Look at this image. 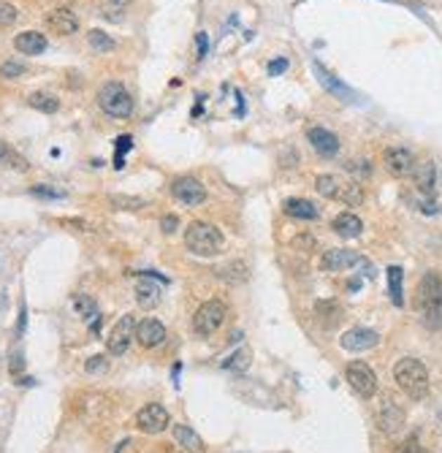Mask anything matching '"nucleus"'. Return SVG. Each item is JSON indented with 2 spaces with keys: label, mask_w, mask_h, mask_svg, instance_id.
<instances>
[{
  "label": "nucleus",
  "mask_w": 442,
  "mask_h": 453,
  "mask_svg": "<svg viewBox=\"0 0 442 453\" xmlns=\"http://www.w3.org/2000/svg\"><path fill=\"white\" fill-rule=\"evenodd\" d=\"M415 309L426 329H442V277L429 271L423 274L415 290Z\"/></svg>",
  "instance_id": "f257e3e1"
},
{
  "label": "nucleus",
  "mask_w": 442,
  "mask_h": 453,
  "mask_svg": "<svg viewBox=\"0 0 442 453\" xmlns=\"http://www.w3.org/2000/svg\"><path fill=\"white\" fill-rule=\"evenodd\" d=\"M394 380L413 402L429 396V372L418 358H399L394 367Z\"/></svg>",
  "instance_id": "f03ea898"
},
{
  "label": "nucleus",
  "mask_w": 442,
  "mask_h": 453,
  "mask_svg": "<svg viewBox=\"0 0 442 453\" xmlns=\"http://www.w3.org/2000/svg\"><path fill=\"white\" fill-rule=\"evenodd\" d=\"M185 248L187 252L199 255V258H212L222 250V234L217 226L212 223H203V220H196L190 223L187 231H185Z\"/></svg>",
  "instance_id": "7ed1b4c3"
},
{
  "label": "nucleus",
  "mask_w": 442,
  "mask_h": 453,
  "mask_svg": "<svg viewBox=\"0 0 442 453\" xmlns=\"http://www.w3.org/2000/svg\"><path fill=\"white\" fill-rule=\"evenodd\" d=\"M98 106L114 120H128L133 114V98L120 82H106L98 93Z\"/></svg>",
  "instance_id": "20e7f679"
},
{
  "label": "nucleus",
  "mask_w": 442,
  "mask_h": 453,
  "mask_svg": "<svg viewBox=\"0 0 442 453\" xmlns=\"http://www.w3.org/2000/svg\"><path fill=\"white\" fill-rule=\"evenodd\" d=\"M225 318H228V307L222 304L220 299H209V302H203L201 307L196 309L193 329H196L199 337H212L225 323Z\"/></svg>",
  "instance_id": "39448f33"
},
{
  "label": "nucleus",
  "mask_w": 442,
  "mask_h": 453,
  "mask_svg": "<svg viewBox=\"0 0 442 453\" xmlns=\"http://www.w3.org/2000/svg\"><path fill=\"white\" fill-rule=\"evenodd\" d=\"M344 380L361 399H372L377 393V374L363 361H350L347 370H344Z\"/></svg>",
  "instance_id": "423d86ee"
},
{
  "label": "nucleus",
  "mask_w": 442,
  "mask_h": 453,
  "mask_svg": "<svg viewBox=\"0 0 442 453\" xmlns=\"http://www.w3.org/2000/svg\"><path fill=\"white\" fill-rule=\"evenodd\" d=\"M133 339H136V318L133 315H122L120 320L114 323L109 339H106V351L112 353V356H122V353H128Z\"/></svg>",
  "instance_id": "0eeeda50"
},
{
  "label": "nucleus",
  "mask_w": 442,
  "mask_h": 453,
  "mask_svg": "<svg viewBox=\"0 0 442 453\" xmlns=\"http://www.w3.org/2000/svg\"><path fill=\"white\" fill-rule=\"evenodd\" d=\"M171 424V415L163 405H147L136 412V429L144 434H161Z\"/></svg>",
  "instance_id": "6e6552de"
},
{
  "label": "nucleus",
  "mask_w": 442,
  "mask_h": 453,
  "mask_svg": "<svg viewBox=\"0 0 442 453\" xmlns=\"http://www.w3.org/2000/svg\"><path fill=\"white\" fill-rule=\"evenodd\" d=\"M404 421H407V415H404L402 405L396 399L385 396L380 402V407H377V426H380V432L396 434L404 426Z\"/></svg>",
  "instance_id": "1a4fd4ad"
},
{
  "label": "nucleus",
  "mask_w": 442,
  "mask_h": 453,
  "mask_svg": "<svg viewBox=\"0 0 442 453\" xmlns=\"http://www.w3.org/2000/svg\"><path fill=\"white\" fill-rule=\"evenodd\" d=\"M171 196L185 206H199L206 201V187L196 177H180L171 185Z\"/></svg>",
  "instance_id": "9d476101"
},
{
  "label": "nucleus",
  "mask_w": 442,
  "mask_h": 453,
  "mask_svg": "<svg viewBox=\"0 0 442 453\" xmlns=\"http://www.w3.org/2000/svg\"><path fill=\"white\" fill-rule=\"evenodd\" d=\"M382 163L388 168V174H394V177H413V168H415V155L407 149V147H391V149H385V155H382Z\"/></svg>",
  "instance_id": "9b49d317"
},
{
  "label": "nucleus",
  "mask_w": 442,
  "mask_h": 453,
  "mask_svg": "<svg viewBox=\"0 0 442 453\" xmlns=\"http://www.w3.org/2000/svg\"><path fill=\"white\" fill-rule=\"evenodd\" d=\"M377 342H380V334H377V331H372V329H361V326L344 331V334L340 337V345L350 353L372 351V348H377Z\"/></svg>",
  "instance_id": "f8f14e48"
},
{
  "label": "nucleus",
  "mask_w": 442,
  "mask_h": 453,
  "mask_svg": "<svg viewBox=\"0 0 442 453\" xmlns=\"http://www.w3.org/2000/svg\"><path fill=\"white\" fill-rule=\"evenodd\" d=\"M307 142L315 147L318 155H323V158H334V155L340 152V139H337V133H331L328 128H321V125H315V128L307 130Z\"/></svg>",
  "instance_id": "ddd939ff"
},
{
  "label": "nucleus",
  "mask_w": 442,
  "mask_h": 453,
  "mask_svg": "<svg viewBox=\"0 0 442 453\" xmlns=\"http://www.w3.org/2000/svg\"><path fill=\"white\" fill-rule=\"evenodd\" d=\"M46 27L52 33H58V36H74L79 30V20H76V14L71 8L62 6V8H55V11L46 14Z\"/></svg>",
  "instance_id": "4468645a"
},
{
  "label": "nucleus",
  "mask_w": 442,
  "mask_h": 453,
  "mask_svg": "<svg viewBox=\"0 0 442 453\" xmlns=\"http://www.w3.org/2000/svg\"><path fill=\"white\" fill-rule=\"evenodd\" d=\"M166 339V326L155 318H144L141 323H136V342L141 348H158Z\"/></svg>",
  "instance_id": "2eb2a0df"
},
{
  "label": "nucleus",
  "mask_w": 442,
  "mask_h": 453,
  "mask_svg": "<svg viewBox=\"0 0 442 453\" xmlns=\"http://www.w3.org/2000/svg\"><path fill=\"white\" fill-rule=\"evenodd\" d=\"M361 258H359V252H353V250H326L321 255V269L323 271H344V269L356 266Z\"/></svg>",
  "instance_id": "dca6fc26"
},
{
  "label": "nucleus",
  "mask_w": 442,
  "mask_h": 453,
  "mask_svg": "<svg viewBox=\"0 0 442 453\" xmlns=\"http://www.w3.org/2000/svg\"><path fill=\"white\" fill-rule=\"evenodd\" d=\"M413 182H415V187L421 190L423 196H434V190H437V165L431 163V161L415 163V168H413Z\"/></svg>",
  "instance_id": "f3484780"
},
{
  "label": "nucleus",
  "mask_w": 442,
  "mask_h": 453,
  "mask_svg": "<svg viewBox=\"0 0 442 453\" xmlns=\"http://www.w3.org/2000/svg\"><path fill=\"white\" fill-rule=\"evenodd\" d=\"M282 212H285L288 217H296V220H315V217L321 215V209L312 204L309 198H285Z\"/></svg>",
  "instance_id": "a211bd4d"
},
{
  "label": "nucleus",
  "mask_w": 442,
  "mask_h": 453,
  "mask_svg": "<svg viewBox=\"0 0 442 453\" xmlns=\"http://www.w3.org/2000/svg\"><path fill=\"white\" fill-rule=\"evenodd\" d=\"M331 228H334L340 236H344V239H356V236H361L363 223H361V217H359V215H353V212H342V215L334 217Z\"/></svg>",
  "instance_id": "6ab92c4d"
},
{
  "label": "nucleus",
  "mask_w": 442,
  "mask_h": 453,
  "mask_svg": "<svg viewBox=\"0 0 442 453\" xmlns=\"http://www.w3.org/2000/svg\"><path fill=\"white\" fill-rule=\"evenodd\" d=\"M174 440H177V445H180L182 451L203 453V440L199 437V432L190 429L187 424H177V426H174Z\"/></svg>",
  "instance_id": "aec40b11"
},
{
  "label": "nucleus",
  "mask_w": 442,
  "mask_h": 453,
  "mask_svg": "<svg viewBox=\"0 0 442 453\" xmlns=\"http://www.w3.org/2000/svg\"><path fill=\"white\" fill-rule=\"evenodd\" d=\"M315 74H318V79H321L323 87H326L328 93H334L337 98H342V101H353V98H356V93H353L347 84H342L340 79H334V76H331L323 65H318V62H315Z\"/></svg>",
  "instance_id": "412c9836"
},
{
  "label": "nucleus",
  "mask_w": 442,
  "mask_h": 453,
  "mask_svg": "<svg viewBox=\"0 0 442 453\" xmlns=\"http://www.w3.org/2000/svg\"><path fill=\"white\" fill-rule=\"evenodd\" d=\"M14 46L22 55H41L46 49V39L41 33H36V30H25V33H20L14 39Z\"/></svg>",
  "instance_id": "4be33fe9"
},
{
  "label": "nucleus",
  "mask_w": 442,
  "mask_h": 453,
  "mask_svg": "<svg viewBox=\"0 0 442 453\" xmlns=\"http://www.w3.org/2000/svg\"><path fill=\"white\" fill-rule=\"evenodd\" d=\"M334 201H342L344 206H361L363 204V187L361 182L356 180H342L340 190H337V198Z\"/></svg>",
  "instance_id": "5701e85b"
},
{
  "label": "nucleus",
  "mask_w": 442,
  "mask_h": 453,
  "mask_svg": "<svg viewBox=\"0 0 442 453\" xmlns=\"http://www.w3.org/2000/svg\"><path fill=\"white\" fill-rule=\"evenodd\" d=\"M136 302H139L141 309H155L161 304V288L155 283L144 280V283H139V288H136Z\"/></svg>",
  "instance_id": "b1692460"
},
{
  "label": "nucleus",
  "mask_w": 442,
  "mask_h": 453,
  "mask_svg": "<svg viewBox=\"0 0 442 453\" xmlns=\"http://www.w3.org/2000/svg\"><path fill=\"white\" fill-rule=\"evenodd\" d=\"M315 315H318V320H321L326 329H334L342 320V307L337 302H318L315 304Z\"/></svg>",
  "instance_id": "393cba45"
},
{
  "label": "nucleus",
  "mask_w": 442,
  "mask_h": 453,
  "mask_svg": "<svg viewBox=\"0 0 442 453\" xmlns=\"http://www.w3.org/2000/svg\"><path fill=\"white\" fill-rule=\"evenodd\" d=\"M404 271L402 266H388V293H391V302L396 307H404Z\"/></svg>",
  "instance_id": "a878e982"
},
{
  "label": "nucleus",
  "mask_w": 442,
  "mask_h": 453,
  "mask_svg": "<svg viewBox=\"0 0 442 453\" xmlns=\"http://www.w3.org/2000/svg\"><path fill=\"white\" fill-rule=\"evenodd\" d=\"M27 103L33 106V109H39V111H43V114H55L58 109H60V101L52 95V93H30V98H27Z\"/></svg>",
  "instance_id": "bb28decb"
},
{
  "label": "nucleus",
  "mask_w": 442,
  "mask_h": 453,
  "mask_svg": "<svg viewBox=\"0 0 442 453\" xmlns=\"http://www.w3.org/2000/svg\"><path fill=\"white\" fill-rule=\"evenodd\" d=\"M340 185H342V180L337 177V174H321L318 180H315V190L321 193L323 198H337V190H340Z\"/></svg>",
  "instance_id": "cd10ccee"
},
{
  "label": "nucleus",
  "mask_w": 442,
  "mask_h": 453,
  "mask_svg": "<svg viewBox=\"0 0 442 453\" xmlns=\"http://www.w3.org/2000/svg\"><path fill=\"white\" fill-rule=\"evenodd\" d=\"M74 309L79 312L84 320H95V318H98L95 299H93V296H87V293H79V296H74Z\"/></svg>",
  "instance_id": "c85d7f7f"
},
{
  "label": "nucleus",
  "mask_w": 442,
  "mask_h": 453,
  "mask_svg": "<svg viewBox=\"0 0 442 453\" xmlns=\"http://www.w3.org/2000/svg\"><path fill=\"white\" fill-rule=\"evenodd\" d=\"M250 348H239L228 356V361H222V370H231V372H244L250 367Z\"/></svg>",
  "instance_id": "c756f323"
},
{
  "label": "nucleus",
  "mask_w": 442,
  "mask_h": 453,
  "mask_svg": "<svg viewBox=\"0 0 442 453\" xmlns=\"http://www.w3.org/2000/svg\"><path fill=\"white\" fill-rule=\"evenodd\" d=\"M220 277L228 280V283H244L247 280V264L244 261H234V264L220 269Z\"/></svg>",
  "instance_id": "7c9ffc66"
},
{
  "label": "nucleus",
  "mask_w": 442,
  "mask_h": 453,
  "mask_svg": "<svg viewBox=\"0 0 442 453\" xmlns=\"http://www.w3.org/2000/svg\"><path fill=\"white\" fill-rule=\"evenodd\" d=\"M87 41H90V46L95 49V52H112L117 43H114V39H109L103 30H90L87 33Z\"/></svg>",
  "instance_id": "2f4dec72"
},
{
  "label": "nucleus",
  "mask_w": 442,
  "mask_h": 453,
  "mask_svg": "<svg viewBox=\"0 0 442 453\" xmlns=\"http://www.w3.org/2000/svg\"><path fill=\"white\" fill-rule=\"evenodd\" d=\"M0 163H3V165H14V168H20V171H25V168H27L20 155H17V152H14L8 144H3V142H0Z\"/></svg>",
  "instance_id": "473e14b6"
},
{
  "label": "nucleus",
  "mask_w": 442,
  "mask_h": 453,
  "mask_svg": "<svg viewBox=\"0 0 442 453\" xmlns=\"http://www.w3.org/2000/svg\"><path fill=\"white\" fill-rule=\"evenodd\" d=\"M114 209H141V206H147L144 198H136V196H112L109 198Z\"/></svg>",
  "instance_id": "72a5a7b5"
},
{
  "label": "nucleus",
  "mask_w": 442,
  "mask_h": 453,
  "mask_svg": "<svg viewBox=\"0 0 442 453\" xmlns=\"http://www.w3.org/2000/svg\"><path fill=\"white\" fill-rule=\"evenodd\" d=\"M293 250H302V252H312V250H318V239L312 236V234H299L293 242Z\"/></svg>",
  "instance_id": "f704fd0d"
},
{
  "label": "nucleus",
  "mask_w": 442,
  "mask_h": 453,
  "mask_svg": "<svg viewBox=\"0 0 442 453\" xmlns=\"http://www.w3.org/2000/svg\"><path fill=\"white\" fill-rule=\"evenodd\" d=\"M25 71H27V68L17 60H8V62H3V65H0V76H3V79H17V76L25 74Z\"/></svg>",
  "instance_id": "c9c22d12"
},
{
  "label": "nucleus",
  "mask_w": 442,
  "mask_h": 453,
  "mask_svg": "<svg viewBox=\"0 0 442 453\" xmlns=\"http://www.w3.org/2000/svg\"><path fill=\"white\" fill-rule=\"evenodd\" d=\"M394 453H426V448L421 445V440H418V437L413 434V437H407L404 442H399Z\"/></svg>",
  "instance_id": "e433bc0d"
},
{
  "label": "nucleus",
  "mask_w": 442,
  "mask_h": 453,
  "mask_svg": "<svg viewBox=\"0 0 442 453\" xmlns=\"http://www.w3.org/2000/svg\"><path fill=\"white\" fill-rule=\"evenodd\" d=\"M84 370L90 372V374H103V372L109 370V361H106L103 356H93V358H87Z\"/></svg>",
  "instance_id": "4c0bfd02"
},
{
  "label": "nucleus",
  "mask_w": 442,
  "mask_h": 453,
  "mask_svg": "<svg viewBox=\"0 0 442 453\" xmlns=\"http://www.w3.org/2000/svg\"><path fill=\"white\" fill-rule=\"evenodd\" d=\"M20 17V11L11 3H0V25H14Z\"/></svg>",
  "instance_id": "58836bf2"
},
{
  "label": "nucleus",
  "mask_w": 442,
  "mask_h": 453,
  "mask_svg": "<svg viewBox=\"0 0 442 453\" xmlns=\"http://www.w3.org/2000/svg\"><path fill=\"white\" fill-rule=\"evenodd\" d=\"M347 171L361 174V177H369V174H372V165H369V161H350V163H347Z\"/></svg>",
  "instance_id": "ea45409f"
},
{
  "label": "nucleus",
  "mask_w": 442,
  "mask_h": 453,
  "mask_svg": "<svg viewBox=\"0 0 442 453\" xmlns=\"http://www.w3.org/2000/svg\"><path fill=\"white\" fill-rule=\"evenodd\" d=\"M33 193H36V196H46V198H62V196H65L62 190H52V187H43V185H36L33 187Z\"/></svg>",
  "instance_id": "a19ab883"
},
{
  "label": "nucleus",
  "mask_w": 442,
  "mask_h": 453,
  "mask_svg": "<svg viewBox=\"0 0 442 453\" xmlns=\"http://www.w3.org/2000/svg\"><path fill=\"white\" fill-rule=\"evenodd\" d=\"M177 226H180V220H177L174 215H166V217L161 220L163 234H174V231H177Z\"/></svg>",
  "instance_id": "79ce46f5"
},
{
  "label": "nucleus",
  "mask_w": 442,
  "mask_h": 453,
  "mask_svg": "<svg viewBox=\"0 0 442 453\" xmlns=\"http://www.w3.org/2000/svg\"><path fill=\"white\" fill-rule=\"evenodd\" d=\"M285 71H288V60H285V58H280V60H274L269 65V74H272V76H280Z\"/></svg>",
  "instance_id": "37998d69"
},
{
  "label": "nucleus",
  "mask_w": 442,
  "mask_h": 453,
  "mask_svg": "<svg viewBox=\"0 0 442 453\" xmlns=\"http://www.w3.org/2000/svg\"><path fill=\"white\" fill-rule=\"evenodd\" d=\"M128 3H133V0H106V6H109V11H122Z\"/></svg>",
  "instance_id": "c03bdc74"
},
{
  "label": "nucleus",
  "mask_w": 442,
  "mask_h": 453,
  "mask_svg": "<svg viewBox=\"0 0 442 453\" xmlns=\"http://www.w3.org/2000/svg\"><path fill=\"white\" fill-rule=\"evenodd\" d=\"M22 372V356L17 353L14 358H11V374H20Z\"/></svg>",
  "instance_id": "a18cd8bd"
},
{
  "label": "nucleus",
  "mask_w": 442,
  "mask_h": 453,
  "mask_svg": "<svg viewBox=\"0 0 442 453\" xmlns=\"http://www.w3.org/2000/svg\"><path fill=\"white\" fill-rule=\"evenodd\" d=\"M206 46H209V43H206V33H199V58L206 55Z\"/></svg>",
  "instance_id": "49530a36"
}]
</instances>
